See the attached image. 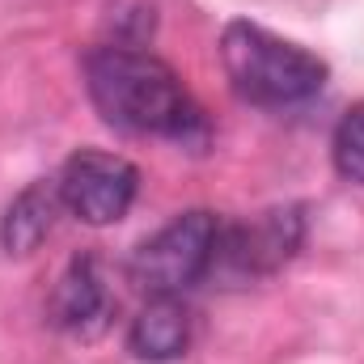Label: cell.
Returning a JSON list of instances; mask_svg holds the SVG:
<instances>
[{
    "mask_svg": "<svg viewBox=\"0 0 364 364\" xmlns=\"http://www.w3.org/2000/svg\"><path fill=\"white\" fill-rule=\"evenodd\" d=\"M305 237L301 208H272L255 216L250 225H220L216 237V259L208 275H229V279H259L279 272Z\"/></svg>",
    "mask_w": 364,
    "mask_h": 364,
    "instance_id": "5b68a950",
    "label": "cell"
},
{
    "mask_svg": "<svg viewBox=\"0 0 364 364\" xmlns=\"http://www.w3.org/2000/svg\"><path fill=\"white\" fill-rule=\"evenodd\" d=\"M85 85L97 114L132 136H166L186 149L208 144V119L178 73L153 51L106 43L85 55Z\"/></svg>",
    "mask_w": 364,
    "mask_h": 364,
    "instance_id": "6da1fadb",
    "label": "cell"
},
{
    "mask_svg": "<svg viewBox=\"0 0 364 364\" xmlns=\"http://www.w3.org/2000/svg\"><path fill=\"white\" fill-rule=\"evenodd\" d=\"M220 64L233 81V90L250 106H301L309 97H318L331 68L305 51L301 43H288L272 30L255 26V21H229L220 34Z\"/></svg>",
    "mask_w": 364,
    "mask_h": 364,
    "instance_id": "7a4b0ae2",
    "label": "cell"
},
{
    "mask_svg": "<svg viewBox=\"0 0 364 364\" xmlns=\"http://www.w3.org/2000/svg\"><path fill=\"white\" fill-rule=\"evenodd\" d=\"M216 237H220V216L216 212H182L166 229H157L149 242H140L127 259V279L149 292V296H178L182 288L199 284L212 272L216 259Z\"/></svg>",
    "mask_w": 364,
    "mask_h": 364,
    "instance_id": "3957f363",
    "label": "cell"
},
{
    "mask_svg": "<svg viewBox=\"0 0 364 364\" xmlns=\"http://www.w3.org/2000/svg\"><path fill=\"white\" fill-rule=\"evenodd\" d=\"M106 314H110V292L97 272V259L77 255L64 267L51 301H47V318H51V326H60L68 335H97L106 326Z\"/></svg>",
    "mask_w": 364,
    "mask_h": 364,
    "instance_id": "8992f818",
    "label": "cell"
},
{
    "mask_svg": "<svg viewBox=\"0 0 364 364\" xmlns=\"http://www.w3.org/2000/svg\"><path fill=\"white\" fill-rule=\"evenodd\" d=\"M60 208H64L60 182L55 178L30 182V186L9 203V212H4V220H0V246H4V255H13V259L34 255V250L47 242V233H51Z\"/></svg>",
    "mask_w": 364,
    "mask_h": 364,
    "instance_id": "ba28073f",
    "label": "cell"
},
{
    "mask_svg": "<svg viewBox=\"0 0 364 364\" xmlns=\"http://www.w3.org/2000/svg\"><path fill=\"white\" fill-rule=\"evenodd\" d=\"M127 348H132V356H140L149 364H170L186 356V348H191V314H186V305L178 296H153L132 318Z\"/></svg>",
    "mask_w": 364,
    "mask_h": 364,
    "instance_id": "52a82bcc",
    "label": "cell"
},
{
    "mask_svg": "<svg viewBox=\"0 0 364 364\" xmlns=\"http://www.w3.org/2000/svg\"><path fill=\"white\" fill-rule=\"evenodd\" d=\"M331 153H335V170L348 182H360L364 186V102L352 106L339 119L335 140H331Z\"/></svg>",
    "mask_w": 364,
    "mask_h": 364,
    "instance_id": "9c48e42d",
    "label": "cell"
},
{
    "mask_svg": "<svg viewBox=\"0 0 364 364\" xmlns=\"http://www.w3.org/2000/svg\"><path fill=\"white\" fill-rule=\"evenodd\" d=\"M60 199L64 208L85 220V225H114L127 216L136 191H140V170L119 157V153H97V149H81L64 161L60 174Z\"/></svg>",
    "mask_w": 364,
    "mask_h": 364,
    "instance_id": "277c9868",
    "label": "cell"
}]
</instances>
